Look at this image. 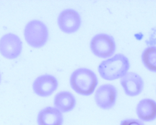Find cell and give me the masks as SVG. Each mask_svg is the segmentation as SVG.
Segmentation results:
<instances>
[{
  "mask_svg": "<svg viewBox=\"0 0 156 125\" xmlns=\"http://www.w3.org/2000/svg\"><path fill=\"white\" fill-rule=\"evenodd\" d=\"M127 57L117 54L111 58L103 61L98 67L101 77L106 80H114L123 77L130 68Z\"/></svg>",
  "mask_w": 156,
  "mask_h": 125,
  "instance_id": "cell-1",
  "label": "cell"
},
{
  "mask_svg": "<svg viewBox=\"0 0 156 125\" xmlns=\"http://www.w3.org/2000/svg\"><path fill=\"white\" fill-rule=\"evenodd\" d=\"M98 83L95 73L89 69H78L71 74L70 84L71 88L77 93L89 96L94 92Z\"/></svg>",
  "mask_w": 156,
  "mask_h": 125,
  "instance_id": "cell-2",
  "label": "cell"
},
{
  "mask_svg": "<svg viewBox=\"0 0 156 125\" xmlns=\"http://www.w3.org/2000/svg\"><path fill=\"white\" fill-rule=\"evenodd\" d=\"M24 36L30 46L40 48L44 46L48 40V29L43 22L39 20H32L25 27Z\"/></svg>",
  "mask_w": 156,
  "mask_h": 125,
  "instance_id": "cell-3",
  "label": "cell"
},
{
  "mask_svg": "<svg viewBox=\"0 0 156 125\" xmlns=\"http://www.w3.org/2000/svg\"><path fill=\"white\" fill-rule=\"evenodd\" d=\"M91 50L99 57L106 58L113 55L116 45L112 36L105 34H98L94 36L90 42Z\"/></svg>",
  "mask_w": 156,
  "mask_h": 125,
  "instance_id": "cell-4",
  "label": "cell"
},
{
  "mask_svg": "<svg viewBox=\"0 0 156 125\" xmlns=\"http://www.w3.org/2000/svg\"><path fill=\"white\" fill-rule=\"evenodd\" d=\"M117 97L115 87L112 84H105L97 89L94 100L98 107L103 110H109L114 106Z\"/></svg>",
  "mask_w": 156,
  "mask_h": 125,
  "instance_id": "cell-5",
  "label": "cell"
},
{
  "mask_svg": "<svg viewBox=\"0 0 156 125\" xmlns=\"http://www.w3.org/2000/svg\"><path fill=\"white\" fill-rule=\"evenodd\" d=\"M58 24L63 32L72 34L79 30L81 24V19L76 11L71 9H66L58 16Z\"/></svg>",
  "mask_w": 156,
  "mask_h": 125,
  "instance_id": "cell-6",
  "label": "cell"
},
{
  "mask_svg": "<svg viewBox=\"0 0 156 125\" xmlns=\"http://www.w3.org/2000/svg\"><path fill=\"white\" fill-rule=\"evenodd\" d=\"M22 50V41L14 34H6L0 39V52L7 58L17 57L21 54Z\"/></svg>",
  "mask_w": 156,
  "mask_h": 125,
  "instance_id": "cell-7",
  "label": "cell"
},
{
  "mask_svg": "<svg viewBox=\"0 0 156 125\" xmlns=\"http://www.w3.org/2000/svg\"><path fill=\"white\" fill-rule=\"evenodd\" d=\"M33 87L35 93L38 96L48 97L57 89L58 82L54 76L45 74L37 78L33 83Z\"/></svg>",
  "mask_w": 156,
  "mask_h": 125,
  "instance_id": "cell-8",
  "label": "cell"
},
{
  "mask_svg": "<svg viewBox=\"0 0 156 125\" xmlns=\"http://www.w3.org/2000/svg\"><path fill=\"white\" fill-rule=\"evenodd\" d=\"M120 82L126 94L130 97L139 95L144 90L143 79L135 72H127L121 78Z\"/></svg>",
  "mask_w": 156,
  "mask_h": 125,
  "instance_id": "cell-9",
  "label": "cell"
},
{
  "mask_svg": "<svg viewBox=\"0 0 156 125\" xmlns=\"http://www.w3.org/2000/svg\"><path fill=\"white\" fill-rule=\"evenodd\" d=\"M63 122V114L55 107H46L37 115L38 125H62Z\"/></svg>",
  "mask_w": 156,
  "mask_h": 125,
  "instance_id": "cell-10",
  "label": "cell"
},
{
  "mask_svg": "<svg viewBox=\"0 0 156 125\" xmlns=\"http://www.w3.org/2000/svg\"><path fill=\"white\" fill-rule=\"evenodd\" d=\"M138 119L143 122H151L156 119V102L151 99L140 101L136 107Z\"/></svg>",
  "mask_w": 156,
  "mask_h": 125,
  "instance_id": "cell-11",
  "label": "cell"
},
{
  "mask_svg": "<svg viewBox=\"0 0 156 125\" xmlns=\"http://www.w3.org/2000/svg\"><path fill=\"white\" fill-rule=\"evenodd\" d=\"M76 98L72 94L68 91H62L58 93L54 99V105L62 113L72 111L76 105Z\"/></svg>",
  "mask_w": 156,
  "mask_h": 125,
  "instance_id": "cell-12",
  "label": "cell"
},
{
  "mask_svg": "<svg viewBox=\"0 0 156 125\" xmlns=\"http://www.w3.org/2000/svg\"><path fill=\"white\" fill-rule=\"evenodd\" d=\"M142 60L148 70L156 72V46L146 49L142 54Z\"/></svg>",
  "mask_w": 156,
  "mask_h": 125,
  "instance_id": "cell-13",
  "label": "cell"
},
{
  "mask_svg": "<svg viewBox=\"0 0 156 125\" xmlns=\"http://www.w3.org/2000/svg\"><path fill=\"white\" fill-rule=\"evenodd\" d=\"M120 125H145L144 122L139 119H126L121 122Z\"/></svg>",
  "mask_w": 156,
  "mask_h": 125,
  "instance_id": "cell-14",
  "label": "cell"
},
{
  "mask_svg": "<svg viewBox=\"0 0 156 125\" xmlns=\"http://www.w3.org/2000/svg\"><path fill=\"white\" fill-rule=\"evenodd\" d=\"M1 74H0V82H1Z\"/></svg>",
  "mask_w": 156,
  "mask_h": 125,
  "instance_id": "cell-15",
  "label": "cell"
}]
</instances>
